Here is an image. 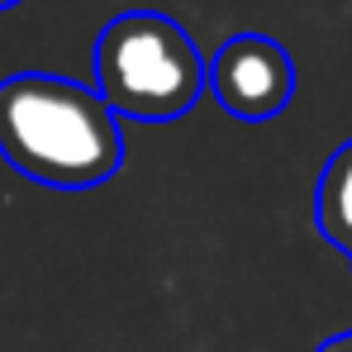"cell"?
I'll return each instance as SVG.
<instances>
[{
    "mask_svg": "<svg viewBox=\"0 0 352 352\" xmlns=\"http://www.w3.org/2000/svg\"><path fill=\"white\" fill-rule=\"evenodd\" d=\"M319 352H352V333H338V338H329Z\"/></svg>",
    "mask_w": 352,
    "mask_h": 352,
    "instance_id": "cell-5",
    "label": "cell"
},
{
    "mask_svg": "<svg viewBox=\"0 0 352 352\" xmlns=\"http://www.w3.org/2000/svg\"><path fill=\"white\" fill-rule=\"evenodd\" d=\"M14 5H19V0H0V10H14Z\"/></svg>",
    "mask_w": 352,
    "mask_h": 352,
    "instance_id": "cell-6",
    "label": "cell"
},
{
    "mask_svg": "<svg viewBox=\"0 0 352 352\" xmlns=\"http://www.w3.org/2000/svg\"><path fill=\"white\" fill-rule=\"evenodd\" d=\"M205 91H214V100L234 119L262 124V119H276L291 105L295 62L267 34H234L205 62Z\"/></svg>",
    "mask_w": 352,
    "mask_h": 352,
    "instance_id": "cell-3",
    "label": "cell"
},
{
    "mask_svg": "<svg viewBox=\"0 0 352 352\" xmlns=\"http://www.w3.org/2000/svg\"><path fill=\"white\" fill-rule=\"evenodd\" d=\"M0 157L29 181L81 190L119 172L124 133L91 86L53 72H14L0 81Z\"/></svg>",
    "mask_w": 352,
    "mask_h": 352,
    "instance_id": "cell-1",
    "label": "cell"
},
{
    "mask_svg": "<svg viewBox=\"0 0 352 352\" xmlns=\"http://www.w3.org/2000/svg\"><path fill=\"white\" fill-rule=\"evenodd\" d=\"M314 219L329 243H338L352 252V143H343L329 167L319 176V195H314Z\"/></svg>",
    "mask_w": 352,
    "mask_h": 352,
    "instance_id": "cell-4",
    "label": "cell"
},
{
    "mask_svg": "<svg viewBox=\"0 0 352 352\" xmlns=\"http://www.w3.org/2000/svg\"><path fill=\"white\" fill-rule=\"evenodd\" d=\"M96 96L115 119L167 124L205 96V58L172 14L129 10L96 38Z\"/></svg>",
    "mask_w": 352,
    "mask_h": 352,
    "instance_id": "cell-2",
    "label": "cell"
}]
</instances>
